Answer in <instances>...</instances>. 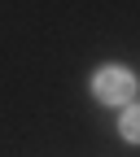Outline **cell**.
<instances>
[{
	"label": "cell",
	"mask_w": 140,
	"mask_h": 157,
	"mask_svg": "<svg viewBox=\"0 0 140 157\" xmlns=\"http://www.w3.org/2000/svg\"><path fill=\"white\" fill-rule=\"evenodd\" d=\"M92 92L101 96L105 105H123V101H131L136 78H131V70H123V66H101L96 78H92Z\"/></svg>",
	"instance_id": "cell-1"
},
{
	"label": "cell",
	"mask_w": 140,
	"mask_h": 157,
	"mask_svg": "<svg viewBox=\"0 0 140 157\" xmlns=\"http://www.w3.org/2000/svg\"><path fill=\"white\" fill-rule=\"evenodd\" d=\"M118 131H123V140H136L140 144V105H131L123 118H118Z\"/></svg>",
	"instance_id": "cell-2"
}]
</instances>
